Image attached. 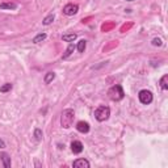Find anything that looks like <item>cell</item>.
I'll use <instances>...</instances> for the list:
<instances>
[{"label": "cell", "mask_w": 168, "mask_h": 168, "mask_svg": "<svg viewBox=\"0 0 168 168\" xmlns=\"http://www.w3.org/2000/svg\"><path fill=\"white\" fill-rule=\"evenodd\" d=\"M74 118H75V112L74 109H64L60 114V125L63 129H70L74 123Z\"/></svg>", "instance_id": "6da1fadb"}, {"label": "cell", "mask_w": 168, "mask_h": 168, "mask_svg": "<svg viewBox=\"0 0 168 168\" xmlns=\"http://www.w3.org/2000/svg\"><path fill=\"white\" fill-rule=\"evenodd\" d=\"M108 96H109V99L113 100V101H121V100L125 97V92H123L122 85L116 84V85L110 87L109 91H108Z\"/></svg>", "instance_id": "7a4b0ae2"}, {"label": "cell", "mask_w": 168, "mask_h": 168, "mask_svg": "<svg viewBox=\"0 0 168 168\" xmlns=\"http://www.w3.org/2000/svg\"><path fill=\"white\" fill-rule=\"evenodd\" d=\"M109 117H110V108L109 106L101 105V106H99L94 110V118H96L99 122H104V121H106Z\"/></svg>", "instance_id": "3957f363"}, {"label": "cell", "mask_w": 168, "mask_h": 168, "mask_svg": "<svg viewBox=\"0 0 168 168\" xmlns=\"http://www.w3.org/2000/svg\"><path fill=\"white\" fill-rule=\"evenodd\" d=\"M138 99H139V101H141V104L148 105L152 102L154 96H152L151 91H148V89H142V91H139V93H138Z\"/></svg>", "instance_id": "277c9868"}, {"label": "cell", "mask_w": 168, "mask_h": 168, "mask_svg": "<svg viewBox=\"0 0 168 168\" xmlns=\"http://www.w3.org/2000/svg\"><path fill=\"white\" fill-rule=\"evenodd\" d=\"M78 12H79L78 4H74V3H68V4H66L64 7H63V13H64L66 16H74V15H76Z\"/></svg>", "instance_id": "5b68a950"}, {"label": "cell", "mask_w": 168, "mask_h": 168, "mask_svg": "<svg viewBox=\"0 0 168 168\" xmlns=\"http://www.w3.org/2000/svg\"><path fill=\"white\" fill-rule=\"evenodd\" d=\"M89 123L85 122V121H79L78 123H76V130L79 131V133H83V134H87L89 131Z\"/></svg>", "instance_id": "8992f818"}, {"label": "cell", "mask_w": 168, "mask_h": 168, "mask_svg": "<svg viewBox=\"0 0 168 168\" xmlns=\"http://www.w3.org/2000/svg\"><path fill=\"white\" fill-rule=\"evenodd\" d=\"M83 143H81L80 141H72L71 142V151L74 152V154H80V152H83Z\"/></svg>", "instance_id": "52a82bcc"}, {"label": "cell", "mask_w": 168, "mask_h": 168, "mask_svg": "<svg viewBox=\"0 0 168 168\" xmlns=\"http://www.w3.org/2000/svg\"><path fill=\"white\" fill-rule=\"evenodd\" d=\"M74 168H89L91 167V164H89V162L87 159H76L75 162L72 163Z\"/></svg>", "instance_id": "ba28073f"}, {"label": "cell", "mask_w": 168, "mask_h": 168, "mask_svg": "<svg viewBox=\"0 0 168 168\" xmlns=\"http://www.w3.org/2000/svg\"><path fill=\"white\" fill-rule=\"evenodd\" d=\"M17 8V4L12 1H7V3H1L0 4V9H9V10H15Z\"/></svg>", "instance_id": "9c48e42d"}, {"label": "cell", "mask_w": 168, "mask_h": 168, "mask_svg": "<svg viewBox=\"0 0 168 168\" xmlns=\"http://www.w3.org/2000/svg\"><path fill=\"white\" fill-rule=\"evenodd\" d=\"M0 159H1L3 165H4L5 168H10V158H9V155L5 154V152H3V154L0 155Z\"/></svg>", "instance_id": "30bf717a"}, {"label": "cell", "mask_w": 168, "mask_h": 168, "mask_svg": "<svg viewBox=\"0 0 168 168\" xmlns=\"http://www.w3.org/2000/svg\"><path fill=\"white\" fill-rule=\"evenodd\" d=\"M76 38H78V34L76 33H68V34H63L62 36V39L64 42H74Z\"/></svg>", "instance_id": "8fae6325"}, {"label": "cell", "mask_w": 168, "mask_h": 168, "mask_svg": "<svg viewBox=\"0 0 168 168\" xmlns=\"http://www.w3.org/2000/svg\"><path fill=\"white\" fill-rule=\"evenodd\" d=\"M159 84H160V88H162L163 91H167L168 89V75H163L162 79H160V81H159Z\"/></svg>", "instance_id": "7c38bea8"}, {"label": "cell", "mask_w": 168, "mask_h": 168, "mask_svg": "<svg viewBox=\"0 0 168 168\" xmlns=\"http://www.w3.org/2000/svg\"><path fill=\"white\" fill-rule=\"evenodd\" d=\"M74 50H75V46H74V43H70V45H68V47L66 49V52L62 55V59H67V58L74 52Z\"/></svg>", "instance_id": "4fadbf2b"}, {"label": "cell", "mask_w": 168, "mask_h": 168, "mask_svg": "<svg viewBox=\"0 0 168 168\" xmlns=\"http://www.w3.org/2000/svg\"><path fill=\"white\" fill-rule=\"evenodd\" d=\"M46 37H47L46 33H39V34H37V36L33 38V43H39V42L45 41V39H46Z\"/></svg>", "instance_id": "5bb4252c"}, {"label": "cell", "mask_w": 168, "mask_h": 168, "mask_svg": "<svg viewBox=\"0 0 168 168\" xmlns=\"http://www.w3.org/2000/svg\"><path fill=\"white\" fill-rule=\"evenodd\" d=\"M54 79H55V72H47L43 78V81H45V84H50Z\"/></svg>", "instance_id": "9a60e30c"}, {"label": "cell", "mask_w": 168, "mask_h": 168, "mask_svg": "<svg viewBox=\"0 0 168 168\" xmlns=\"http://www.w3.org/2000/svg\"><path fill=\"white\" fill-rule=\"evenodd\" d=\"M85 47H87V41H85V39H80V41L78 42V46H76L78 51H79V52H84Z\"/></svg>", "instance_id": "2e32d148"}, {"label": "cell", "mask_w": 168, "mask_h": 168, "mask_svg": "<svg viewBox=\"0 0 168 168\" xmlns=\"http://www.w3.org/2000/svg\"><path fill=\"white\" fill-rule=\"evenodd\" d=\"M54 18H55V16H54V13H50V15H47L46 17L43 18V21H42V24L43 25H50V24L54 21Z\"/></svg>", "instance_id": "e0dca14e"}, {"label": "cell", "mask_w": 168, "mask_h": 168, "mask_svg": "<svg viewBox=\"0 0 168 168\" xmlns=\"http://www.w3.org/2000/svg\"><path fill=\"white\" fill-rule=\"evenodd\" d=\"M34 138H36V141H42V138H43V133H42L41 129H34Z\"/></svg>", "instance_id": "ac0fdd59"}, {"label": "cell", "mask_w": 168, "mask_h": 168, "mask_svg": "<svg viewBox=\"0 0 168 168\" xmlns=\"http://www.w3.org/2000/svg\"><path fill=\"white\" fill-rule=\"evenodd\" d=\"M10 89H12V84L10 83H5L0 87V92H1V93H7V92H9Z\"/></svg>", "instance_id": "d6986e66"}, {"label": "cell", "mask_w": 168, "mask_h": 168, "mask_svg": "<svg viewBox=\"0 0 168 168\" xmlns=\"http://www.w3.org/2000/svg\"><path fill=\"white\" fill-rule=\"evenodd\" d=\"M151 43H152V46H162V45H163V42H162V39H160V38H158V37H155V38H152Z\"/></svg>", "instance_id": "ffe728a7"}, {"label": "cell", "mask_w": 168, "mask_h": 168, "mask_svg": "<svg viewBox=\"0 0 168 168\" xmlns=\"http://www.w3.org/2000/svg\"><path fill=\"white\" fill-rule=\"evenodd\" d=\"M0 148H5V143L3 139H0Z\"/></svg>", "instance_id": "44dd1931"}, {"label": "cell", "mask_w": 168, "mask_h": 168, "mask_svg": "<svg viewBox=\"0 0 168 168\" xmlns=\"http://www.w3.org/2000/svg\"><path fill=\"white\" fill-rule=\"evenodd\" d=\"M126 1H134V0H126Z\"/></svg>", "instance_id": "7402d4cb"}]
</instances>
